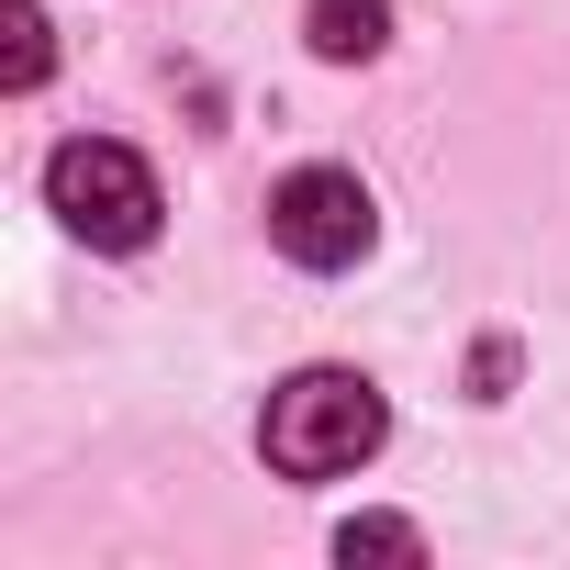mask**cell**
Segmentation results:
<instances>
[{"label": "cell", "mask_w": 570, "mask_h": 570, "mask_svg": "<svg viewBox=\"0 0 570 570\" xmlns=\"http://www.w3.org/2000/svg\"><path fill=\"white\" fill-rule=\"evenodd\" d=\"M381 436H392V403H381V381H358V370H292V381L268 392V425H257L268 470H292V481H336V470H358Z\"/></svg>", "instance_id": "1"}, {"label": "cell", "mask_w": 570, "mask_h": 570, "mask_svg": "<svg viewBox=\"0 0 570 570\" xmlns=\"http://www.w3.org/2000/svg\"><path fill=\"white\" fill-rule=\"evenodd\" d=\"M46 202H57V224L79 235V246H146L157 235V168L135 157V146H112V135H68L57 157H46Z\"/></svg>", "instance_id": "2"}, {"label": "cell", "mask_w": 570, "mask_h": 570, "mask_svg": "<svg viewBox=\"0 0 570 570\" xmlns=\"http://www.w3.org/2000/svg\"><path fill=\"white\" fill-rule=\"evenodd\" d=\"M268 235L292 268H358L381 235V202L358 190V168H292L268 190Z\"/></svg>", "instance_id": "3"}, {"label": "cell", "mask_w": 570, "mask_h": 570, "mask_svg": "<svg viewBox=\"0 0 570 570\" xmlns=\"http://www.w3.org/2000/svg\"><path fill=\"white\" fill-rule=\"evenodd\" d=\"M303 35H314V57L370 68V57L392 46V0H314V12H303Z\"/></svg>", "instance_id": "4"}, {"label": "cell", "mask_w": 570, "mask_h": 570, "mask_svg": "<svg viewBox=\"0 0 570 570\" xmlns=\"http://www.w3.org/2000/svg\"><path fill=\"white\" fill-rule=\"evenodd\" d=\"M336 559H425V537L403 514H347L336 525Z\"/></svg>", "instance_id": "5"}, {"label": "cell", "mask_w": 570, "mask_h": 570, "mask_svg": "<svg viewBox=\"0 0 570 570\" xmlns=\"http://www.w3.org/2000/svg\"><path fill=\"white\" fill-rule=\"evenodd\" d=\"M0 35H12V90H46V68H57L46 12H35V0H12V12H0Z\"/></svg>", "instance_id": "6"}]
</instances>
